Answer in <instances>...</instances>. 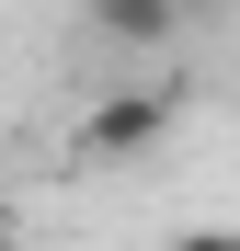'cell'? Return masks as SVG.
Segmentation results:
<instances>
[{"instance_id": "obj_1", "label": "cell", "mask_w": 240, "mask_h": 251, "mask_svg": "<svg viewBox=\"0 0 240 251\" xmlns=\"http://www.w3.org/2000/svg\"><path fill=\"white\" fill-rule=\"evenodd\" d=\"M160 126H172L160 92H103L92 126H80V149H92V160H137V149H160Z\"/></svg>"}, {"instance_id": "obj_2", "label": "cell", "mask_w": 240, "mask_h": 251, "mask_svg": "<svg viewBox=\"0 0 240 251\" xmlns=\"http://www.w3.org/2000/svg\"><path fill=\"white\" fill-rule=\"evenodd\" d=\"M172 23H183V0H92V34H114V46H160Z\"/></svg>"}, {"instance_id": "obj_3", "label": "cell", "mask_w": 240, "mask_h": 251, "mask_svg": "<svg viewBox=\"0 0 240 251\" xmlns=\"http://www.w3.org/2000/svg\"><path fill=\"white\" fill-rule=\"evenodd\" d=\"M160 251H240V228H172Z\"/></svg>"}, {"instance_id": "obj_4", "label": "cell", "mask_w": 240, "mask_h": 251, "mask_svg": "<svg viewBox=\"0 0 240 251\" xmlns=\"http://www.w3.org/2000/svg\"><path fill=\"white\" fill-rule=\"evenodd\" d=\"M183 12H194V0H183Z\"/></svg>"}]
</instances>
